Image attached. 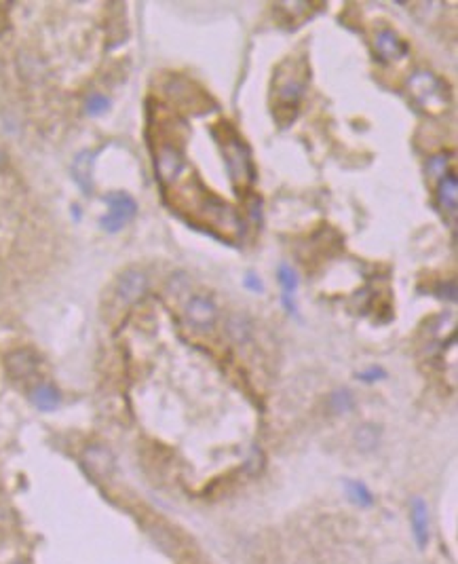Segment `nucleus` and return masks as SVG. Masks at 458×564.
<instances>
[{
	"label": "nucleus",
	"mask_w": 458,
	"mask_h": 564,
	"mask_svg": "<svg viewBox=\"0 0 458 564\" xmlns=\"http://www.w3.org/2000/svg\"><path fill=\"white\" fill-rule=\"evenodd\" d=\"M106 205H108V214L100 220L102 228L108 233H116L120 230L125 224H129L131 220L136 218L138 214V203L136 199L127 195V193H110L104 197Z\"/></svg>",
	"instance_id": "nucleus-5"
},
{
	"label": "nucleus",
	"mask_w": 458,
	"mask_h": 564,
	"mask_svg": "<svg viewBox=\"0 0 458 564\" xmlns=\"http://www.w3.org/2000/svg\"><path fill=\"white\" fill-rule=\"evenodd\" d=\"M412 531L420 547L429 543V516H427V506L423 499L412 501Z\"/></svg>",
	"instance_id": "nucleus-11"
},
{
	"label": "nucleus",
	"mask_w": 458,
	"mask_h": 564,
	"mask_svg": "<svg viewBox=\"0 0 458 564\" xmlns=\"http://www.w3.org/2000/svg\"><path fill=\"white\" fill-rule=\"evenodd\" d=\"M382 372L378 370V368H372L370 372H365V374H361V379L363 381H376V376H380Z\"/></svg>",
	"instance_id": "nucleus-19"
},
{
	"label": "nucleus",
	"mask_w": 458,
	"mask_h": 564,
	"mask_svg": "<svg viewBox=\"0 0 458 564\" xmlns=\"http://www.w3.org/2000/svg\"><path fill=\"white\" fill-rule=\"evenodd\" d=\"M290 68L292 72H283L279 68V75H277V89H275V116H281V112H287L290 118L296 116V110H298V104L306 91V79H308V70L304 68L302 72H298V66L296 61L290 59Z\"/></svg>",
	"instance_id": "nucleus-3"
},
{
	"label": "nucleus",
	"mask_w": 458,
	"mask_h": 564,
	"mask_svg": "<svg viewBox=\"0 0 458 564\" xmlns=\"http://www.w3.org/2000/svg\"><path fill=\"white\" fill-rule=\"evenodd\" d=\"M279 281L283 285V294H292L294 296V292L298 290V277H296V271L290 265H285V263L279 267Z\"/></svg>",
	"instance_id": "nucleus-14"
},
{
	"label": "nucleus",
	"mask_w": 458,
	"mask_h": 564,
	"mask_svg": "<svg viewBox=\"0 0 458 564\" xmlns=\"http://www.w3.org/2000/svg\"><path fill=\"white\" fill-rule=\"evenodd\" d=\"M91 165H93V155L91 152H81L79 159L74 161V180L81 184L83 191H91Z\"/></svg>",
	"instance_id": "nucleus-13"
},
{
	"label": "nucleus",
	"mask_w": 458,
	"mask_h": 564,
	"mask_svg": "<svg viewBox=\"0 0 458 564\" xmlns=\"http://www.w3.org/2000/svg\"><path fill=\"white\" fill-rule=\"evenodd\" d=\"M85 108L91 116H97V114H104L108 108H110V100L102 93H91L85 102Z\"/></svg>",
	"instance_id": "nucleus-15"
},
{
	"label": "nucleus",
	"mask_w": 458,
	"mask_h": 564,
	"mask_svg": "<svg viewBox=\"0 0 458 564\" xmlns=\"http://www.w3.org/2000/svg\"><path fill=\"white\" fill-rule=\"evenodd\" d=\"M186 167V159H184V144H175V142H163L155 155V169H157V178L161 182L163 188H167L169 184H173L180 173Z\"/></svg>",
	"instance_id": "nucleus-4"
},
{
	"label": "nucleus",
	"mask_w": 458,
	"mask_h": 564,
	"mask_svg": "<svg viewBox=\"0 0 458 564\" xmlns=\"http://www.w3.org/2000/svg\"><path fill=\"white\" fill-rule=\"evenodd\" d=\"M212 136L216 138L224 155L226 169H228L235 191H239V195L249 193V186L255 182V165H253L249 146L245 144V140L239 136V132L230 123H220L218 127L212 130Z\"/></svg>",
	"instance_id": "nucleus-1"
},
{
	"label": "nucleus",
	"mask_w": 458,
	"mask_h": 564,
	"mask_svg": "<svg viewBox=\"0 0 458 564\" xmlns=\"http://www.w3.org/2000/svg\"><path fill=\"white\" fill-rule=\"evenodd\" d=\"M347 490L351 494V499L359 506H370L372 503V494L368 492V488L359 482H347Z\"/></svg>",
	"instance_id": "nucleus-16"
},
{
	"label": "nucleus",
	"mask_w": 458,
	"mask_h": 564,
	"mask_svg": "<svg viewBox=\"0 0 458 564\" xmlns=\"http://www.w3.org/2000/svg\"><path fill=\"white\" fill-rule=\"evenodd\" d=\"M5 163H7V155L0 150V171H3V167H5Z\"/></svg>",
	"instance_id": "nucleus-20"
},
{
	"label": "nucleus",
	"mask_w": 458,
	"mask_h": 564,
	"mask_svg": "<svg viewBox=\"0 0 458 564\" xmlns=\"http://www.w3.org/2000/svg\"><path fill=\"white\" fill-rule=\"evenodd\" d=\"M408 91L410 97L425 110L431 114H439L448 108L450 104V93H448V85L433 72L420 70L414 77H410L408 81Z\"/></svg>",
	"instance_id": "nucleus-2"
},
{
	"label": "nucleus",
	"mask_w": 458,
	"mask_h": 564,
	"mask_svg": "<svg viewBox=\"0 0 458 564\" xmlns=\"http://www.w3.org/2000/svg\"><path fill=\"white\" fill-rule=\"evenodd\" d=\"M243 283H245V288H247V290H253V292H262V290H264V285H262L260 277H255L253 273H249V275L245 277V281H243Z\"/></svg>",
	"instance_id": "nucleus-18"
},
{
	"label": "nucleus",
	"mask_w": 458,
	"mask_h": 564,
	"mask_svg": "<svg viewBox=\"0 0 458 564\" xmlns=\"http://www.w3.org/2000/svg\"><path fill=\"white\" fill-rule=\"evenodd\" d=\"M445 167H448V159H445V155H439V157L429 159L427 171H429L431 175H443V173H445Z\"/></svg>",
	"instance_id": "nucleus-17"
},
{
	"label": "nucleus",
	"mask_w": 458,
	"mask_h": 564,
	"mask_svg": "<svg viewBox=\"0 0 458 564\" xmlns=\"http://www.w3.org/2000/svg\"><path fill=\"white\" fill-rule=\"evenodd\" d=\"M146 292V277L140 271H127L120 275L118 283H116V294L125 300V302H134L138 298H142V294Z\"/></svg>",
	"instance_id": "nucleus-9"
},
{
	"label": "nucleus",
	"mask_w": 458,
	"mask_h": 564,
	"mask_svg": "<svg viewBox=\"0 0 458 564\" xmlns=\"http://www.w3.org/2000/svg\"><path fill=\"white\" fill-rule=\"evenodd\" d=\"M7 370L13 379H26L36 370V357L30 351H15L7 357Z\"/></svg>",
	"instance_id": "nucleus-10"
},
{
	"label": "nucleus",
	"mask_w": 458,
	"mask_h": 564,
	"mask_svg": "<svg viewBox=\"0 0 458 564\" xmlns=\"http://www.w3.org/2000/svg\"><path fill=\"white\" fill-rule=\"evenodd\" d=\"M186 318L194 328L207 330L218 320V308H216L214 300L207 296H192L186 304Z\"/></svg>",
	"instance_id": "nucleus-7"
},
{
	"label": "nucleus",
	"mask_w": 458,
	"mask_h": 564,
	"mask_svg": "<svg viewBox=\"0 0 458 564\" xmlns=\"http://www.w3.org/2000/svg\"><path fill=\"white\" fill-rule=\"evenodd\" d=\"M32 402L38 410H55L59 406V393L51 387V385H38L32 391Z\"/></svg>",
	"instance_id": "nucleus-12"
},
{
	"label": "nucleus",
	"mask_w": 458,
	"mask_h": 564,
	"mask_svg": "<svg viewBox=\"0 0 458 564\" xmlns=\"http://www.w3.org/2000/svg\"><path fill=\"white\" fill-rule=\"evenodd\" d=\"M374 53L380 61H397L404 59L410 51L408 42L390 28H382L374 36Z\"/></svg>",
	"instance_id": "nucleus-6"
},
{
	"label": "nucleus",
	"mask_w": 458,
	"mask_h": 564,
	"mask_svg": "<svg viewBox=\"0 0 458 564\" xmlns=\"http://www.w3.org/2000/svg\"><path fill=\"white\" fill-rule=\"evenodd\" d=\"M437 205L445 220L454 226L458 214V180L454 173H443L437 186Z\"/></svg>",
	"instance_id": "nucleus-8"
}]
</instances>
